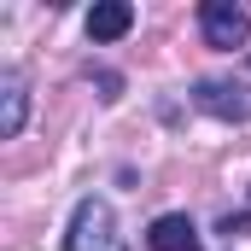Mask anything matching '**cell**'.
<instances>
[{
    "label": "cell",
    "instance_id": "obj_1",
    "mask_svg": "<svg viewBox=\"0 0 251 251\" xmlns=\"http://www.w3.org/2000/svg\"><path fill=\"white\" fill-rule=\"evenodd\" d=\"M64 251H128L123 234H117V210H111L100 193L76 199V210H70V222H64Z\"/></svg>",
    "mask_w": 251,
    "mask_h": 251
},
{
    "label": "cell",
    "instance_id": "obj_2",
    "mask_svg": "<svg viewBox=\"0 0 251 251\" xmlns=\"http://www.w3.org/2000/svg\"><path fill=\"white\" fill-rule=\"evenodd\" d=\"M187 100L216 123H251V88L240 76H199L187 88Z\"/></svg>",
    "mask_w": 251,
    "mask_h": 251
},
{
    "label": "cell",
    "instance_id": "obj_3",
    "mask_svg": "<svg viewBox=\"0 0 251 251\" xmlns=\"http://www.w3.org/2000/svg\"><path fill=\"white\" fill-rule=\"evenodd\" d=\"M199 35H204V47L234 53V47L251 41V12L240 0H204V6H199Z\"/></svg>",
    "mask_w": 251,
    "mask_h": 251
},
{
    "label": "cell",
    "instance_id": "obj_4",
    "mask_svg": "<svg viewBox=\"0 0 251 251\" xmlns=\"http://www.w3.org/2000/svg\"><path fill=\"white\" fill-rule=\"evenodd\" d=\"M146 246L152 251H199V222L187 210H164L146 222Z\"/></svg>",
    "mask_w": 251,
    "mask_h": 251
},
{
    "label": "cell",
    "instance_id": "obj_5",
    "mask_svg": "<svg viewBox=\"0 0 251 251\" xmlns=\"http://www.w3.org/2000/svg\"><path fill=\"white\" fill-rule=\"evenodd\" d=\"M88 41L94 47H111V41H123L128 29H134V6L128 0H100V6H88Z\"/></svg>",
    "mask_w": 251,
    "mask_h": 251
},
{
    "label": "cell",
    "instance_id": "obj_6",
    "mask_svg": "<svg viewBox=\"0 0 251 251\" xmlns=\"http://www.w3.org/2000/svg\"><path fill=\"white\" fill-rule=\"evenodd\" d=\"M24 117H29V82L18 70L0 76V140H18L24 134Z\"/></svg>",
    "mask_w": 251,
    "mask_h": 251
},
{
    "label": "cell",
    "instance_id": "obj_7",
    "mask_svg": "<svg viewBox=\"0 0 251 251\" xmlns=\"http://www.w3.org/2000/svg\"><path fill=\"white\" fill-rule=\"evenodd\" d=\"M94 82H100V100H117V88H123V76H111V70H88Z\"/></svg>",
    "mask_w": 251,
    "mask_h": 251
}]
</instances>
